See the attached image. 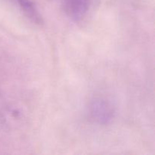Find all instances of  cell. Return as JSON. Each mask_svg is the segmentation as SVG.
Returning a JSON list of instances; mask_svg holds the SVG:
<instances>
[{
    "label": "cell",
    "mask_w": 155,
    "mask_h": 155,
    "mask_svg": "<svg viewBox=\"0 0 155 155\" xmlns=\"http://www.w3.org/2000/svg\"><path fill=\"white\" fill-rule=\"evenodd\" d=\"M91 0H64L65 13L74 21H80L88 13Z\"/></svg>",
    "instance_id": "2"
},
{
    "label": "cell",
    "mask_w": 155,
    "mask_h": 155,
    "mask_svg": "<svg viewBox=\"0 0 155 155\" xmlns=\"http://www.w3.org/2000/svg\"><path fill=\"white\" fill-rule=\"evenodd\" d=\"M89 112L92 119L102 125L110 124L114 117L115 109L113 103L103 96L95 97L89 104Z\"/></svg>",
    "instance_id": "1"
},
{
    "label": "cell",
    "mask_w": 155,
    "mask_h": 155,
    "mask_svg": "<svg viewBox=\"0 0 155 155\" xmlns=\"http://www.w3.org/2000/svg\"><path fill=\"white\" fill-rule=\"evenodd\" d=\"M24 15L37 24L42 23V18L36 5L31 0H15Z\"/></svg>",
    "instance_id": "3"
}]
</instances>
